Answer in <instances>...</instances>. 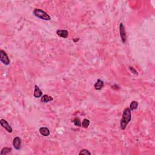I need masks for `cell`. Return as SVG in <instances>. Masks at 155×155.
I'll use <instances>...</instances> for the list:
<instances>
[{
  "label": "cell",
  "instance_id": "17",
  "mask_svg": "<svg viewBox=\"0 0 155 155\" xmlns=\"http://www.w3.org/2000/svg\"><path fill=\"white\" fill-rule=\"evenodd\" d=\"M129 69L130 70V71H131V72H132L134 75H138V71H136V70L133 67H129Z\"/></svg>",
  "mask_w": 155,
  "mask_h": 155
},
{
  "label": "cell",
  "instance_id": "3",
  "mask_svg": "<svg viewBox=\"0 0 155 155\" xmlns=\"http://www.w3.org/2000/svg\"><path fill=\"white\" fill-rule=\"evenodd\" d=\"M0 60L4 65H9L11 63L9 56L3 50L0 51Z\"/></svg>",
  "mask_w": 155,
  "mask_h": 155
},
{
  "label": "cell",
  "instance_id": "14",
  "mask_svg": "<svg viewBox=\"0 0 155 155\" xmlns=\"http://www.w3.org/2000/svg\"><path fill=\"white\" fill-rule=\"evenodd\" d=\"M72 122L74 123V124L76 126L81 127V126H82V123H81V120H80L79 118H75V119L72 121Z\"/></svg>",
  "mask_w": 155,
  "mask_h": 155
},
{
  "label": "cell",
  "instance_id": "11",
  "mask_svg": "<svg viewBox=\"0 0 155 155\" xmlns=\"http://www.w3.org/2000/svg\"><path fill=\"white\" fill-rule=\"evenodd\" d=\"M39 133L41 135L44 136H47L50 135V130L47 127H41L39 129Z\"/></svg>",
  "mask_w": 155,
  "mask_h": 155
},
{
  "label": "cell",
  "instance_id": "7",
  "mask_svg": "<svg viewBox=\"0 0 155 155\" xmlns=\"http://www.w3.org/2000/svg\"><path fill=\"white\" fill-rule=\"evenodd\" d=\"M56 34L60 37L63 38H67L69 36V32L66 30H58L56 31Z\"/></svg>",
  "mask_w": 155,
  "mask_h": 155
},
{
  "label": "cell",
  "instance_id": "5",
  "mask_svg": "<svg viewBox=\"0 0 155 155\" xmlns=\"http://www.w3.org/2000/svg\"><path fill=\"white\" fill-rule=\"evenodd\" d=\"M21 144H22V141L21 139L18 136H16L13 139V146L16 150H20L21 149Z\"/></svg>",
  "mask_w": 155,
  "mask_h": 155
},
{
  "label": "cell",
  "instance_id": "2",
  "mask_svg": "<svg viewBox=\"0 0 155 155\" xmlns=\"http://www.w3.org/2000/svg\"><path fill=\"white\" fill-rule=\"evenodd\" d=\"M34 15L40 19L45 20V21H50L51 19L50 16L46 12L39 9H35L33 12Z\"/></svg>",
  "mask_w": 155,
  "mask_h": 155
},
{
  "label": "cell",
  "instance_id": "6",
  "mask_svg": "<svg viewBox=\"0 0 155 155\" xmlns=\"http://www.w3.org/2000/svg\"><path fill=\"white\" fill-rule=\"evenodd\" d=\"M0 124H1V126H2L4 129H6L9 133L12 132V128L11 127V126H10L9 123L7 122V121H6L5 119H1L0 120Z\"/></svg>",
  "mask_w": 155,
  "mask_h": 155
},
{
  "label": "cell",
  "instance_id": "13",
  "mask_svg": "<svg viewBox=\"0 0 155 155\" xmlns=\"http://www.w3.org/2000/svg\"><path fill=\"white\" fill-rule=\"evenodd\" d=\"M12 150L11 148H9V147H4L2 149L1 152V155H6L8 153H9L11 152Z\"/></svg>",
  "mask_w": 155,
  "mask_h": 155
},
{
  "label": "cell",
  "instance_id": "15",
  "mask_svg": "<svg viewBox=\"0 0 155 155\" xmlns=\"http://www.w3.org/2000/svg\"><path fill=\"white\" fill-rule=\"evenodd\" d=\"M90 125V121L87 119H84L82 121V126L84 128H87Z\"/></svg>",
  "mask_w": 155,
  "mask_h": 155
},
{
  "label": "cell",
  "instance_id": "4",
  "mask_svg": "<svg viewBox=\"0 0 155 155\" xmlns=\"http://www.w3.org/2000/svg\"><path fill=\"white\" fill-rule=\"evenodd\" d=\"M119 33H120V36H121V41L123 43H125L126 42L127 39V36H126V32L125 30V27L123 23H121L119 25Z\"/></svg>",
  "mask_w": 155,
  "mask_h": 155
},
{
  "label": "cell",
  "instance_id": "12",
  "mask_svg": "<svg viewBox=\"0 0 155 155\" xmlns=\"http://www.w3.org/2000/svg\"><path fill=\"white\" fill-rule=\"evenodd\" d=\"M138 107V102L137 101H133V102H131L130 105V110L131 111H133L137 109Z\"/></svg>",
  "mask_w": 155,
  "mask_h": 155
},
{
  "label": "cell",
  "instance_id": "16",
  "mask_svg": "<svg viewBox=\"0 0 155 155\" xmlns=\"http://www.w3.org/2000/svg\"><path fill=\"white\" fill-rule=\"evenodd\" d=\"M79 155H82V154H85V155H90L91 154V153L89 152V151L87 150H86V149H84V150H82L81 151H80L79 153Z\"/></svg>",
  "mask_w": 155,
  "mask_h": 155
},
{
  "label": "cell",
  "instance_id": "9",
  "mask_svg": "<svg viewBox=\"0 0 155 155\" xmlns=\"http://www.w3.org/2000/svg\"><path fill=\"white\" fill-rule=\"evenodd\" d=\"M42 95H43L42 91L41 90V89H39V87H38L37 85H35V86L34 93H33V96H34V97L38 98L41 97Z\"/></svg>",
  "mask_w": 155,
  "mask_h": 155
},
{
  "label": "cell",
  "instance_id": "10",
  "mask_svg": "<svg viewBox=\"0 0 155 155\" xmlns=\"http://www.w3.org/2000/svg\"><path fill=\"white\" fill-rule=\"evenodd\" d=\"M53 100V99L51 96L47 95H44L41 97V101L42 102L47 103V102H50V101H52Z\"/></svg>",
  "mask_w": 155,
  "mask_h": 155
},
{
  "label": "cell",
  "instance_id": "8",
  "mask_svg": "<svg viewBox=\"0 0 155 155\" xmlns=\"http://www.w3.org/2000/svg\"><path fill=\"white\" fill-rule=\"evenodd\" d=\"M104 83L102 80L101 79H98L97 82L94 84V87L96 90H101V89L104 87Z\"/></svg>",
  "mask_w": 155,
  "mask_h": 155
},
{
  "label": "cell",
  "instance_id": "1",
  "mask_svg": "<svg viewBox=\"0 0 155 155\" xmlns=\"http://www.w3.org/2000/svg\"><path fill=\"white\" fill-rule=\"evenodd\" d=\"M131 119V110L129 108H127L124 110L122 114V118L120 122V127L122 130H125L127 126L130 122Z\"/></svg>",
  "mask_w": 155,
  "mask_h": 155
}]
</instances>
